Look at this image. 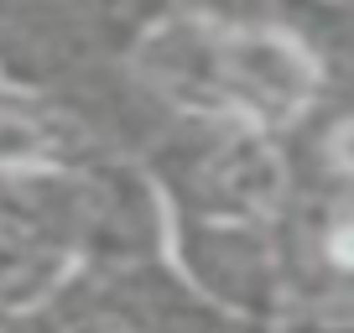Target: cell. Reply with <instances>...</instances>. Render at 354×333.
<instances>
[{
    "label": "cell",
    "instance_id": "1",
    "mask_svg": "<svg viewBox=\"0 0 354 333\" xmlns=\"http://www.w3.org/2000/svg\"><path fill=\"white\" fill-rule=\"evenodd\" d=\"M328 250H333V260H339V266H354V224H344V229H333Z\"/></svg>",
    "mask_w": 354,
    "mask_h": 333
},
{
    "label": "cell",
    "instance_id": "2",
    "mask_svg": "<svg viewBox=\"0 0 354 333\" xmlns=\"http://www.w3.org/2000/svg\"><path fill=\"white\" fill-rule=\"evenodd\" d=\"M333 156H339L344 172H354V125H344V131L333 135Z\"/></svg>",
    "mask_w": 354,
    "mask_h": 333
}]
</instances>
